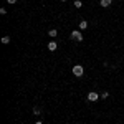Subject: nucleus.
<instances>
[{"label": "nucleus", "instance_id": "obj_1", "mask_svg": "<svg viewBox=\"0 0 124 124\" xmlns=\"http://www.w3.org/2000/svg\"><path fill=\"white\" fill-rule=\"evenodd\" d=\"M73 75L76 78H81L85 75V68L81 66V65H75V66H73Z\"/></svg>", "mask_w": 124, "mask_h": 124}, {"label": "nucleus", "instance_id": "obj_2", "mask_svg": "<svg viewBox=\"0 0 124 124\" xmlns=\"http://www.w3.org/2000/svg\"><path fill=\"white\" fill-rule=\"evenodd\" d=\"M71 40H75V41H83V33H81L79 30H73V31H71Z\"/></svg>", "mask_w": 124, "mask_h": 124}, {"label": "nucleus", "instance_id": "obj_3", "mask_svg": "<svg viewBox=\"0 0 124 124\" xmlns=\"http://www.w3.org/2000/svg\"><path fill=\"white\" fill-rule=\"evenodd\" d=\"M101 96L98 94L96 91H91V93H88V101H91V103H94V101H98Z\"/></svg>", "mask_w": 124, "mask_h": 124}, {"label": "nucleus", "instance_id": "obj_4", "mask_svg": "<svg viewBox=\"0 0 124 124\" xmlns=\"http://www.w3.org/2000/svg\"><path fill=\"white\" fill-rule=\"evenodd\" d=\"M56 48H58L56 41H53V40H51V41L48 43V50H50V51H56Z\"/></svg>", "mask_w": 124, "mask_h": 124}, {"label": "nucleus", "instance_id": "obj_5", "mask_svg": "<svg viewBox=\"0 0 124 124\" xmlns=\"http://www.w3.org/2000/svg\"><path fill=\"white\" fill-rule=\"evenodd\" d=\"M113 3V0H99V5L101 7H109Z\"/></svg>", "mask_w": 124, "mask_h": 124}, {"label": "nucleus", "instance_id": "obj_6", "mask_svg": "<svg viewBox=\"0 0 124 124\" xmlns=\"http://www.w3.org/2000/svg\"><path fill=\"white\" fill-rule=\"evenodd\" d=\"M88 28V22H86V20H81V22H79V30H86Z\"/></svg>", "mask_w": 124, "mask_h": 124}, {"label": "nucleus", "instance_id": "obj_7", "mask_svg": "<svg viewBox=\"0 0 124 124\" xmlns=\"http://www.w3.org/2000/svg\"><path fill=\"white\" fill-rule=\"evenodd\" d=\"M48 35H50L51 38H55V37H56V35H58V31H56V30H55V28H51V30H50V31H48Z\"/></svg>", "mask_w": 124, "mask_h": 124}, {"label": "nucleus", "instance_id": "obj_8", "mask_svg": "<svg viewBox=\"0 0 124 124\" xmlns=\"http://www.w3.org/2000/svg\"><path fill=\"white\" fill-rule=\"evenodd\" d=\"M2 43H3V45H8L10 43V37H2Z\"/></svg>", "mask_w": 124, "mask_h": 124}, {"label": "nucleus", "instance_id": "obj_9", "mask_svg": "<svg viewBox=\"0 0 124 124\" xmlns=\"http://www.w3.org/2000/svg\"><path fill=\"white\" fill-rule=\"evenodd\" d=\"M75 7H76V8H81V7H83V2H81V0H75Z\"/></svg>", "mask_w": 124, "mask_h": 124}, {"label": "nucleus", "instance_id": "obj_10", "mask_svg": "<svg viewBox=\"0 0 124 124\" xmlns=\"http://www.w3.org/2000/svg\"><path fill=\"white\" fill-rule=\"evenodd\" d=\"M40 113H41V109H40V108H37V106H35V108H33V114H35V116H38Z\"/></svg>", "mask_w": 124, "mask_h": 124}, {"label": "nucleus", "instance_id": "obj_11", "mask_svg": "<svg viewBox=\"0 0 124 124\" xmlns=\"http://www.w3.org/2000/svg\"><path fill=\"white\" fill-rule=\"evenodd\" d=\"M108 96H109V93H108V91H103V93H101V98H103V99H106Z\"/></svg>", "mask_w": 124, "mask_h": 124}, {"label": "nucleus", "instance_id": "obj_12", "mask_svg": "<svg viewBox=\"0 0 124 124\" xmlns=\"http://www.w3.org/2000/svg\"><path fill=\"white\" fill-rule=\"evenodd\" d=\"M7 2H8L10 5H13V3H17V0H7Z\"/></svg>", "mask_w": 124, "mask_h": 124}, {"label": "nucleus", "instance_id": "obj_13", "mask_svg": "<svg viewBox=\"0 0 124 124\" xmlns=\"http://www.w3.org/2000/svg\"><path fill=\"white\" fill-rule=\"evenodd\" d=\"M35 124H43V123H41V121H37V123H35Z\"/></svg>", "mask_w": 124, "mask_h": 124}, {"label": "nucleus", "instance_id": "obj_14", "mask_svg": "<svg viewBox=\"0 0 124 124\" xmlns=\"http://www.w3.org/2000/svg\"><path fill=\"white\" fill-rule=\"evenodd\" d=\"M60 2H66V0H60Z\"/></svg>", "mask_w": 124, "mask_h": 124}]
</instances>
